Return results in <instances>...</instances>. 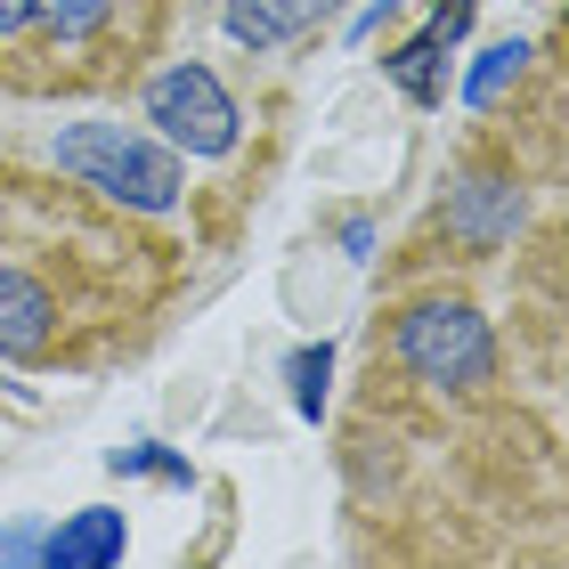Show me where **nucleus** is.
<instances>
[{
    "instance_id": "3",
    "label": "nucleus",
    "mask_w": 569,
    "mask_h": 569,
    "mask_svg": "<svg viewBox=\"0 0 569 569\" xmlns=\"http://www.w3.org/2000/svg\"><path fill=\"white\" fill-rule=\"evenodd\" d=\"M399 367L431 382V391H480L497 375V342H488V318H472L463 301H423L399 318Z\"/></svg>"
},
{
    "instance_id": "8",
    "label": "nucleus",
    "mask_w": 569,
    "mask_h": 569,
    "mask_svg": "<svg viewBox=\"0 0 569 569\" xmlns=\"http://www.w3.org/2000/svg\"><path fill=\"white\" fill-rule=\"evenodd\" d=\"M58 569H98V561H122V512H73V521L41 546Z\"/></svg>"
},
{
    "instance_id": "10",
    "label": "nucleus",
    "mask_w": 569,
    "mask_h": 569,
    "mask_svg": "<svg viewBox=\"0 0 569 569\" xmlns=\"http://www.w3.org/2000/svg\"><path fill=\"white\" fill-rule=\"evenodd\" d=\"M521 58H529L521 41H497V49H488V58L472 66V82H463V98H472V107H488V98H497V90L512 82V73H521Z\"/></svg>"
},
{
    "instance_id": "1",
    "label": "nucleus",
    "mask_w": 569,
    "mask_h": 569,
    "mask_svg": "<svg viewBox=\"0 0 569 569\" xmlns=\"http://www.w3.org/2000/svg\"><path fill=\"white\" fill-rule=\"evenodd\" d=\"M171 244L98 188L0 171V358L90 367L163 309Z\"/></svg>"
},
{
    "instance_id": "2",
    "label": "nucleus",
    "mask_w": 569,
    "mask_h": 569,
    "mask_svg": "<svg viewBox=\"0 0 569 569\" xmlns=\"http://www.w3.org/2000/svg\"><path fill=\"white\" fill-rule=\"evenodd\" d=\"M58 171H73L82 188L131 203V212H171L179 203V154L154 147V139H131L122 122H82V131L58 139Z\"/></svg>"
},
{
    "instance_id": "9",
    "label": "nucleus",
    "mask_w": 569,
    "mask_h": 569,
    "mask_svg": "<svg viewBox=\"0 0 569 569\" xmlns=\"http://www.w3.org/2000/svg\"><path fill=\"white\" fill-rule=\"evenodd\" d=\"M448 228H456L463 244H497L505 228H512V188H505V179H472V188L456 196Z\"/></svg>"
},
{
    "instance_id": "7",
    "label": "nucleus",
    "mask_w": 569,
    "mask_h": 569,
    "mask_svg": "<svg viewBox=\"0 0 569 569\" xmlns=\"http://www.w3.org/2000/svg\"><path fill=\"white\" fill-rule=\"evenodd\" d=\"M463 24H472V0H448V9L431 17V33H423V41H407L399 58H391L399 90L416 98V107H431V98H439V49H448V41L463 33Z\"/></svg>"
},
{
    "instance_id": "11",
    "label": "nucleus",
    "mask_w": 569,
    "mask_h": 569,
    "mask_svg": "<svg viewBox=\"0 0 569 569\" xmlns=\"http://www.w3.org/2000/svg\"><path fill=\"white\" fill-rule=\"evenodd\" d=\"M326 375H333V358H326V342L293 358V399H301V416H318V407H326Z\"/></svg>"
},
{
    "instance_id": "4",
    "label": "nucleus",
    "mask_w": 569,
    "mask_h": 569,
    "mask_svg": "<svg viewBox=\"0 0 569 569\" xmlns=\"http://www.w3.org/2000/svg\"><path fill=\"white\" fill-rule=\"evenodd\" d=\"M33 49H0V58H114L131 66V49L154 33V0H33Z\"/></svg>"
},
{
    "instance_id": "12",
    "label": "nucleus",
    "mask_w": 569,
    "mask_h": 569,
    "mask_svg": "<svg viewBox=\"0 0 569 569\" xmlns=\"http://www.w3.org/2000/svg\"><path fill=\"white\" fill-rule=\"evenodd\" d=\"M24 24H33V0H0V49L24 41Z\"/></svg>"
},
{
    "instance_id": "6",
    "label": "nucleus",
    "mask_w": 569,
    "mask_h": 569,
    "mask_svg": "<svg viewBox=\"0 0 569 569\" xmlns=\"http://www.w3.org/2000/svg\"><path fill=\"white\" fill-rule=\"evenodd\" d=\"M333 9H342V0H228V33L244 49H284V41L318 33Z\"/></svg>"
},
{
    "instance_id": "5",
    "label": "nucleus",
    "mask_w": 569,
    "mask_h": 569,
    "mask_svg": "<svg viewBox=\"0 0 569 569\" xmlns=\"http://www.w3.org/2000/svg\"><path fill=\"white\" fill-rule=\"evenodd\" d=\"M147 114L163 122V139L188 147V154H228V147H237V107H228V90L203 66L154 73V82H147Z\"/></svg>"
}]
</instances>
